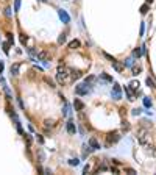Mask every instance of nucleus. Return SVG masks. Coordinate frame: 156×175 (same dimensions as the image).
Segmentation results:
<instances>
[{
  "label": "nucleus",
  "instance_id": "obj_28",
  "mask_svg": "<svg viewBox=\"0 0 156 175\" xmlns=\"http://www.w3.org/2000/svg\"><path fill=\"white\" fill-rule=\"evenodd\" d=\"M125 170H127V172L130 174V175H134V174H136V172H134V170H133V169H125Z\"/></svg>",
  "mask_w": 156,
  "mask_h": 175
},
{
  "label": "nucleus",
  "instance_id": "obj_7",
  "mask_svg": "<svg viewBox=\"0 0 156 175\" xmlns=\"http://www.w3.org/2000/svg\"><path fill=\"white\" fill-rule=\"evenodd\" d=\"M122 92H120V86L119 85H114V89H112V97L114 98H120Z\"/></svg>",
  "mask_w": 156,
  "mask_h": 175
},
{
  "label": "nucleus",
  "instance_id": "obj_1",
  "mask_svg": "<svg viewBox=\"0 0 156 175\" xmlns=\"http://www.w3.org/2000/svg\"><path fill=\"white\" fill-rule=\"evenodd\" d=\"M137 141H139V144L141 146H147V144H150L151 142V138H150V133H148L145 128H141V130L137 131Z\"/></svg>",
  "mask_w": 156,
  "mask_h": 175
},
{
  "label": "nucleus",
  "instance_id": "obj_24",
  "mask_svg": "<svg viewBox=\"0 0 156 175\" xmlns=\"http://www.w3.org/2000/svg\"><path fill=\"white\" fill-rule=\"evenodd\" d=\"M134 55H136V57H141V55H142V50H141V49H136V50H134Z\"/></svg>",
  "mask_w": 156,
  "mask_h": 175
},
{
  "label": "nucleus",
  "instance_id": "obj_23",
  "mask_svg": "<svg viewBox=\"0 0 156 175\" xmlns=\"http://www.w3.org/2000/svg\"><path fill=\"white\" fill-rule=\"evenodd\" d=\"M69 164H70V166H77L78 160H69Z\"/></svg>",
  "mask_w": 156,
  "mask_h": 175
},
{
  "label": "nucleus",
  "instance_id": "obj_20",
  "mask_svg": "<svg viewBox=\"0 0 156 175\" xmlns=\"http://www.w3.org/2000/svg\"><path fill=\"white\" fill-rule=\"evenodd\" d=\"M144 105H145V106H151V100L145 97V98H144Z\"/></svg>",
  "mask_w": 156,
  "mask_h": 175
},
{
  "label": "nucleus",
  "instance_id": "obj_27",
  "mask_svg": "<svg viewBox=\"0 0 156 175\" xmlns=\"http://www.w3.org/2000/svg\"><path fill=\"white\" fill-rule=\"evenodd\" d=\"M25 139H27V144H30V142H31V138H30L28 134H25Z\"/></svg>",
  "mask_w": 156,
  "mask_h": 175
},
{
  "label": "nucleus",
  "instance_id": "obj_8",
  "mask_svg": "<svg viewBox=\"0 0 156 175\" xmlns=\"http://www.w3.org/2000/svg\"><path fill=\"white\" fill-rule=\"evenodd\" d=\"M59 17H61V21H64V24H69V21H70V17L67 16V13H66L64 9L59 11Z\"/></svg>",
  "mask_w": 156,
  "mask_h": 175
},
{
  "label": "nucleus",
  "instance_id": "obj_3",
  "mask_svg": "<svg viewBox=\"0 0 156 175\" xmlns=\"http://www.w3.org/2000/svg\"><path fill=\"white\" fill-rule=\"evenodd\" d=\"M75 92H77L78 95L88 94V92H89V85H88V81H86V83H83V85H78L77 89H75Z\"/></svg>",
  "mask_w": 156,
  "mask_h": 175
},
{
  "label": "nucleus",
  "instance_id": "obj_14",
  "mask_svg": "<svg viewBox=\"0 0 156 175\" xmlns=\"http://www.w3.org/2000/svg\"><path fill=\"white\" fill-rule=\"evenodd\" d=\"M145 147H147V152H148V153L156 155V150H155V146H153V144H147Z\"/></svg>",
  "mask_w": 156,
  "mask_h": 175
},
{
  "label": "nucleus",
  "instance_id": "obj_2",
  "mask_svg": "<svg viewBox=\"0 0 156 175\" xmlns=\"http://www.w3.org/2000/svg\"><path fill=\"white\" fill-rule=\"evenodd\" d=\"M67 75H69V71L64 67V66H59L58 71H56V80H58L59 85L66 83V80H67Z\"/></svg>",
  "mask_w": 156,
  "mask_h": 175
},
{
  "label": "nucleus",
  "instance_id": "obj_18",
  "mask_svg": "<svg viewBox=\"0 0 156 175\" xmlns=\"http://www.w3.org/2000/svg\"><path fill=\"white\" fill-rule=\"evenodd\" d=\"M147 85H148V86H150V88H156V83H155V81H153V80H151V78H150V77H148V78H147Z\"/></svg>",
  "mask_w": 156,
  "mask_h": 175
},
{
  "label": "nucleus",
  "instance_id": "obj_13",
  "mask_svg": "<svg viewBox=\"0 0 156 175\" xmlns=\"http://www.w3.org/2000/svg\"><path fill=\"white\" fill-rule=\"evenodd\" d=\"M70 77L74 78V80H78V78L81 77V72L80 71H70Z\"/></svg>",
  "mask_w": 156,
  "mask_h": 175
},
{
  "label": "nucleus",
  "instance_id": "obj_6",
  "mask_svg": "<svg viewBox=\"0 0 156 175\" xmlns=\"http://www.w3.org/2000/svg\"><path fill=\"white\" fill-rule=\"evenodd\" d=\"M38 59H41V61H48V59H50V53L45 52V50L39 52V53H38Z\"/></svg>",
  "mask_w": 156,
  "mask_h": 175
},
{
  "label": "nucleus",
  "instance_id": "obj_5",
  "mask_svg": "<svg viewBox=\"0 0 156 175\" xmlns=\"http://www.w3.org/2000/svg\"><path fill=\"white\" fill-rule=\"evenodd\" d=\"M111 64H112V67H114L117 72H123L125 66L122 64V63H119V61H116V59H112V61H111Z\"/></svg>",
  "mask_w": 156,
  "mask_h": 175
},
{
  "label": "nucleus",
  "instance_id": "obj_12",
  "mask_svg": "<svg viewBox=\"0 0 156 175\" xmlns=\"http://www.w3.org/2000/svg\"><path fill=\"white\" fill-rule=\"evenodd\" d=\"M78 47H80V41H77V39L69 42V49H78Z\"/></svg>",
  "mask_w": 156,
  "mask_h": 175
},
{
  "label": "nucleus",
  "instance_id": "obj_30",
  "mask_svg": "<svg viewBox=\"0 0 156 175\" xmlns=\"http://www.w3.org/2000/svg\"><path fill=\"white\" fill-rule=\"evenodd\" d=\"M123 128H125V130H128V128H130V125H128V122H123Z\"/></svg>",
  "mask_w": 156,
  "mask_h": 175
},
{
  "label": "nucleus",
  "instance_id": "obj_16",
  "mask_svg": "<svg viewBox=\"0 0 156 175\" xmlns=\"http://www.w3.org/2000/svg\"><path fill=\"white\" fill-rule=\"evenodd\" d=\"M130 89H133V91H137V89H139V81H131V83H130Z\"/></svg>",
  "mask_w": 156,
  "mask_h": 175
},
{
  "label": "nucleus",
  "instance_id": "obj_17",
  "mask_svg": "<svg viewBox=\"0 0 156 175\" xmlns=\"http://www.w3.org/2000/svg\"><path fill=\"white\" fill-rule=\"evenodd\" d=\"M19 67H21V66H19V64H14V66H11V74H13V75H17V74H19Z\"/></svg>",
  "mask_w": 156,
  "mask_h": 175
},
{
  "label": "nucleus",
  "instance_id": "obj_29",
  "mask_svg": "<svg viewBox=\"0 0 156 175\" xmlns=\"http://www.w3.org/2000/svg\"><path fill=\"white\" fill-rule=\"evenodd\" d=\"M19 6H21V2H19V0H16V11L19 9Z\"/></svg>",
  "mask_w": 156,
  "mask_h": 175
},
{
  "label": "nucleus",
  "instance_id": "obj_11",
  "mask_svg": "<svg viewBox=\"0 0 156 175\" xmlns=\"http://www.w3.org/2000/svg\"><path fill=\"white\" fill-rule=\"evenodd\" d=\"M74 105H75V110H77V111H81L83 108H84V105H83V102H80L78 98H75Z\"/></svg>",
  "mask_w": 156,
  "mask_h": 175
},
{
  "label": "nucleus",
  "instance_id": "obj_22",
  "mask_svg": "<svg viewBox=\"0 0 156 175\" xmlns=\"http://www.w3.org/2000/svg\"><path fill=\"white\" fill-rule=\"evenodd\" d=\"M64 41H66V35H61V36H59V39H58V42H59V44H62Z\"/></svg>",
  "mask_w": 156,
  "mask_h": 175
},
{
  "label": "nucleus",
  "instance_id": "obj_10",
  "mask_svg": "<svg viewBox=\"0 0 156 175\" xmlns=\"http://www.w3.org/2000/svg\"><path fill=\"white\" fill-rule=\"evenodd\" d=\"M67 131L70 134H75V131H77V128H75V125H74V122H72V120L67 122Z\"/></svg>",
  "mask_w": 156,
  "mask_h": 175
},
{
  "label": "nucleus",
  "instance_id": "obj_9",
  "mask_svg": "<svg viewBox=\"0 0 156 175\" xmlns=\"http://www.w3.org/2000/svg\"><path fill=\"white\" fill-rule=\"evenodd\" d=\"M89 146H91L92 148H94V150L100 148V144L97 142V139H95V138H91V139H89Z\"/></svg>",
  "mask_w": 156,
  "mask_h": 175
},
{
  "label": "nucleus",
  "instance_id": "obj_4",
  "mask_svg": "<svg viewBox=\"0 0 156 175\" xmlns=\"http://www.w3.org/2000/svg\"><path fill=\"white\" fill-rule=\"evenodd\" d=\"M119 138H120V136H119L117 131H112V133H109V134H108V144H114V142H117Z\"/></svg>",
  "mask_w": 156,
  "mask_h": 175
},
{
  "label": "nucleus",
  "instance_id": "obj_19",
  "mask_svg": "<svg viewBox=\"0 0 156 175\" xmlns=\"http://www.w3.org/2000/svg\"><path fill=\"white\" fill-rule=\"evenodd\" d=\"M44 125L48 128V127H53V125H55V122H53V120H45V122H44Z\"/></svg>",
  "mask_w": 156,
  "mask_h": 175
},
{
  "label": "nucleus",
  "instance_id": "obj_15",
  "mask_svg": "<svg viewBox=\"0 0 156 175\" xmlns=\"http://www.w3.org/2000/svg\"><path fill=\"white\" fill-rule=\"evenodd\" d=\"M141 71H142V67H141V66H133V67H131V72H133V75H137Z\"/></svg>",
  "mask_w": 156,
  "mask_h": 175
},
{
  "label": "nucleus",
  "instance_id": "obj_25",
  "mask_svg": "<svg viewBox=\"0 0 156 175\" xmlns=\"http://www.w3.org/2000/svg\"><path fill=\"white\" fill-rule=\"evenodd\" d=\"M133 114H134V116H139V114H141V110H139V108H136V110H133Z\"/></svg>",
  "mask_w": 156,
  "mask_h": 175
},
{
  "label": "nucleus",
  "instance_id": "obj_21",
  "mask_svg": "<svg viewBox=\"0 0 156 175\" xmlns=\"http://www.w3.org/2000/svg\"><path fill=\"white\" fill-rule=\"evenodd\" d=\"M147 11H148V5H144V6L141 8V13H142V14H145Z\"/></svg>",
  "mask_w": 156,
  "mask_h": 175
},
{
  "label": "nucleus",
  "instance_id": "obj_31",
  "mask_svg": "<svg viewBox=\"0 0 156 175\" xmlns=\"http://www.w3.org/2000/svg\"><path fill=\"white\" fill-rule=\"evenodd\" d=\"M41 2H47V0H41Z\"/></svg>",
  "mask_w": 156,
  "mask_h": 175
},
{
  "label": "nucleus",
  "instance_id": "obj_26",
  "mask_svg": "<svg viewBox=\"0 0 156 175\" xmlns=\"http://www.w3.org/2000/svg\"><path fill=\"white\" fill-rule=\"evenodd\" d=\"M133 64V59L130 58V59H127V63H125V66H131Z\"/></svg>",
  "mask_w": 156,
  "mask_h": 175
}]
</instances>
